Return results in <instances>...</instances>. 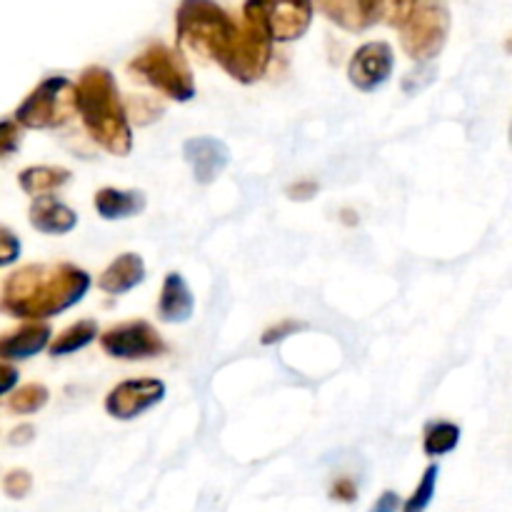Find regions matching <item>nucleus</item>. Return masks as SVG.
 <instances>
[{
	"label": "nucleus",
	"mask_w": 512,
	"mask_h": 512,
	"mask_svg": "<svg viewBox=\"0 0 512 512\" xmlns=\"http://www.w3.org/2000/svg\"><path fill=\"white\" fill-rule=\"evenodd\" d=\"M100 348L115 360H150L165 353V343L158 330L145 320L113 325L100 335Z\"/></svg>",
	"instance_id": "9"
},
{
	"label": "nucleus",
	"mask_w": 512,
	"mask_h": 512,
	"mask_svg": "<svg viewBox=\"0 0 512 512\" xmlns=\"http://www.w3.org/2000/svg\"><path fill=\"white\" fill-rule=\"evenodd\" d=\"M243 23H235L233 15L215 0H180L175 13V35L178 45L205 60H213L223 68L240 38Z\"/></svg>",
	"instance_id": "3"
},
{
	"label": "nucleus",
	"mask_w": 512,
	"mask_h": 512,
	"mask_svg": "<svg viewBox=\"0 0 512 512\" xmlns=\"http://www.w3.org/2000/svg\"><path fill=\"white\" fill-rule=\"evenodd\" d=\"M505 50H508V53H512V38H508V43H505Z\"/></svg>",
	"instance_id": "36"
},
{
	"label": "nucleus",
	"mask_w": 512,
	"mask_h": 512,
	"mask_svg": "<svg viewBox=\"0 0 512 512\" xmlns=\"http://www.w3.org/2000/svg\"><path fill=\"white\" fill-rule=\"evenodd\" d=\"M23 125L18 123V120L10 115V118L3 120V133H0V153H3V158H13L15 153L20 150V145H23Z\"/></svg>",
	"instance_id": "26"
},
{
	"label": "nucleus",
	"mask_w": 512,
	"mask_h": 512,
	"mask_svg": "<svg viewBox=\"0 0 512 512\" xmlns=\"http://www.w3.org/2000/svg\"><path fill=\"white\" fill-rule=\"evenodd\" d=\"M305 325L300 323V320H280V323H275V325H270L268 330H265L263 333V338H260V343L263 345H278L280 340H285V338H290V335L293 333H300V330H303Z\"/></svg>",
	"instance_id": "28"
},
{
	"label": "nucleus",
	"mask_w": 512,
	"mask_h": 512,
	"mask_svg": "<svg viewBox=\"0 0 512 512\" xmlns=\"http://www.w3.org/2000/svg\"><path fill=\"white\" fill-rule=\"evenodd\" d=\"M50 390L43 383H28L8 395V410L13 415H35L48 405Z\"/></svg>",
	"instance_id": "23"
},
{
	"label": "nucleus",
	"mask_w": 512,
	"mask_h": 512,
	"mask_svg": "<svg viewBox=\"0 0 512 512\" xmlns=\"http://www.w3.org/2000/svg\"><path fill=\"white\" fill-rule=\"evenodd\" d=\"M95 338H98V323L90 318L78 320V323H73L70 328H65L58 338H53L48 353L53 355V358H65V355H73L78 353V350L88 348Z\"/></svg>",
	"instance_id": "20"
},
{
	"label": "nucleus",
	"mask_w": 512,
	"mask_h": 512,
	"mask_svg": "<svg viewBox=\"0 0 512 512\" xmlns=\"http://www.w3.org/2000/svg\"><path fill=\"white\" fill-rule=\"evenodd\" d=\"M438 478H440L438 465H428V468H425V473H423V478H420L418 488H415L413 495L405 500L400 512H425V510H428L430 503H433V498H435Z\"/></svg>",
	"instance_id": "24"
},
{
	"label": "nucleus",
	"mask_w": 512,
	"mask_h": 512,
	"mask_svg": "<svg viewBox=\"0 0 512 512\" xmlns=\"http://www.w3.org/2000/svg\"><path fill=\"white\" fill-rule=\"evenodd\" d=\"M420 0H360L365 23L370 25H390V28L403 30L413 20Z\"/></svg>",
	"instance_id": "18"
},
{
	"label": "nucleus",
	"mask_w": 512,
	"mask_h": 512,
	"mask_svg": "<svg viewBox=\"0 0 512 512\" xmlns=\"http://www.w3.org/2000/svg\"><path fill=\"white\" fill-rule=\"evenodd\" d=\"M313 3L330 23L340 25L350 33H360V30L368 28L363 10H360V0H313Z\"/></svg>",
	"instance_id": "21"
},
{
	"label": "nucleus",
	"mask_w": 512,
	"mask_h": 512,
	"mask_svg": "<svg viewBox=\"0 0 512 512\" xmlns=\"http://www.w3.org/2000/svg\"><path fill=\"white\" fill-rule=\"evenodd\" d=\"M313 0H245L243 20L263 30L273 43H293L310 30Z\"/></svg>",
	"instance_id": "6"
},
{
	"label": "nucleus",
	"mask_w": 512,
	"mask_h": 512,
	"mask_svg": "<svg viewBox=\"0 0 512 512\" xmlns=\"http://www.w3.org/2000/svg\"><path fill=\"white\" fill-rule=\"evenodd\" d=\"M0 375H3V380H0V393L13 395V388L18 385L20 373L10 363H3V368H0Z\"/></svg>",
	"instance_id": "35"
},
{
	"label": "nucleus",
	"mask_w": 512,
	"mask_h": 512,
	"mask_svg": "<svg viewBox=\"0 0 512 512\" xmlns=\"http://www.w3.org/2000/svg\"><path fill=\"white\" fill-rule=\"evenodd\" d=\"M320 185L318 180H310V178H303L298 180V183H293L288 188V198L290 200H313L315 195H318Z\"/></svg>",
	"instance_id": "32"
},
{
	"label": "nucleus",
	"mask_w": 512,
	"mask_h": 512,
	"mask_svg": "<svg viewBox=\"0 0 512 512\" xmlns=\"http://www.w3.org/2000/svg\"><path fill=\"white\" fill-rule=\"evenodd\" d=\"M95 213L103 220H125L135 218L145 210L148 200L140 190H118V188H103L95 193L93 198Z\"/></svg>",
	"instance_id": "17"
},
{
	"label": "nucleus",
	"mask_w": 512,
	"mask_h": 512,
	"mask_svg": "<svg viewBox=\"0 0 512 512\" xmlns=\"http://www.w3.org/2000/svg\"><path fill=\"white\" fill-rule=\"evenodd\" d=\"M165 400V383L158 378H133L115 385L105 398V413L115 420H135Z\"/></svg>",
	"instance_id": "10"
},
{
	"label": "nucleus",
	"mask_w": 512,
	"mask_h": 512,
	"mask_svg": "<svg viewBox=\"0 0 512 512\" xmlns=\"http://www.w3.org/2000/svg\"><path fill=\"white\" fill-rule=\"evenodd\" d=\"M70 178H73V173L68 168H60V165H33L18 175V185L23 188V193L43 198V195H53L55 190L68 185Z\"/></svg>",
	"instance_id": "19"
},
{
	"label": "nucleus",
	"mask_w": 512,
	"mask_h": 512,
	"mask_svg": "<svg viewBox=\"0 0 512 512\" xmlns=\"http://www.w3.org/2000/svg\"><path fill=\"white\" fill-rule=\"evenodd\" d=\"M3 490L10 500L28 498L30 490H33V475L23 468L10 470V473H5L3 478Z\"/></svg>",
	"instance_id": "25"
},
{
	"label": "nucleus",
	"mask_w": 512,
	"mask_h": 512,
	"mask_svg": "<svg viewBox=\"0 0 512 512\" xmlns=\"http://www.w3.org/2000/svg\"><path fill=\"white\" fill-rule=\"evenodd\" d=\"M510 148H512V125H510Z\"/></svg>",
	"instance_id": "37"
},
{
	"label": "nucleus",
	"mask_w": 512,
	"mask_h": 512,
	"mask_svg": "<svg viewBox=\"0 0 512 512\" xmlns=\"http://www.w3.org/2000/svg\"><path fill=\"white\" fill-rule=\"evenodd\" d=\"M78 113L90 138L110 155L125 158L133 150L130 113L123 105L113 73L103 65H90L78 80Z\"/></svg>",
	"instance_id": "2"
},
{
	"label": "nucleus",
	"mask_w": 512,
	"mask_h": 512,
	"mask_svg": "<svg viewBox=\"0 0 512 512\" xmlns=\"http://www.w3.org/2000/svg\"><path fill=\"white\" fill-rule=\"evenodd\" d=\"M20 238L10 228H0V268H8L20 258Z\"/></svg>",
	"instance_id": "27"
},
{
	"label": "nucleus",
	"mask_w": 512,
	"mask_h": 512,
	"mask_svg": "<svg viewBox=\"0 0 512 512\" xmlns=\"http://www.w3.org/2000/svg\"><path fill=\"white\" fill-rule=\"evenodd\" d=\"M398 510H400L398 493H393V490H385V493L375 500L373 508H370L368 512H398Z\"/></svg>",
	"instance_id": "34"
},
{
	"label": "nucleus",
	"mask_w": 512,
	"mask_h": 512,
	"mask_svg": "<svg viewBox=\"0 0 512 512\" xmlns=\"http://www.w3.org/2000/svg\"><path fill=\"white\" fill-rule=\"evenodd\" d=\"M270 60H273V40L263 30H258L248 20H243L238 43H235L230 58L223 63L225 73L243 85L258 83L268 73Z\"/></svg>",
	"instance_id": "8"
},
{
	"label": "nucleus",
	"mask_w": 512,
	"mask_h": 512,
	"mask_svg": "<svg viewBox=\"0 0 512 512\" xmlns=\"http://www.w3.org/2000/svg\"><path fill=\"white\" fill-rule=\"evenodd\" d=\"M130 73L138 75L150 88L160 90L175 103H188L195 98V78L188 60L180 50L165 43H150L143 53L130 60Z\"/></svg>",
	"instance_id": "4"
},
{
	"label": "nucleus",
	"mask_w": 512,
	"mask_h": 512,
	"mask_svg": "<svg viewBox=\"0 0 512 512\" xmlns=\"http://www.w3.org/2000/svg\"><path fill=\"white\" fill-rule=\"evenodd\" d=\"M33 438H35V428H33V425H30V423H23V425H18V428L10 430L8 445H13V448H18V445L33 443Z\"/></svg>",
	"instance_id": "33"
},
{
	"label": "nucleus",
	"mask_w": 512,
	"mask_h": 512,
	"mask_svg": "<svg viewBox=\"0 0 512 512\" xmlns=\"http://www.w3.org/2000/svg\"><path fill=\"white\" fill-rule=\"evenodd\" d=\"M90 283V275L73 263H33L5 278L0 305L10 318L40 323L78 305Z\"/></svg>",
	"instance_id": "1"
},
{
	"label": "nucleus",
	"mask_w": 512,
	"mask_h": 512,
	"mask_svg": "<svg viewBox=\"0 0 512 512\" xmlns=\"http://www.w3.org/2000/svg\"><path fill=\"white\" fill-rule=\"evenodd\" d=\"M28 218L30 225L43 235L73 233L75 225H78V213L65 203H60L58 198H53V195L35 198L33 205H30Z\"/></svg>",
	"instance_id": "15"
},
{
	"label": "nucleus",
	"mask_w": 512,
	"mask_h": 512,
	"mask_svg": "<svg viewBox=\"0 0 512 512\" xmlns=\"http://www.w3.org/2000/svg\"><path fill=\"white\" fill-rule=\"evenodd\" d=\"M195 313V298L188 280L180 273H168L163 280V290L158 298V315L163 323L178 325L188 323Z\"/></svg>",
	"instance_id": "13"
},
{
	"label": "nucleus",
	"mask_w": 512,
	"mask_h": 512,
	"mask_svg": "<svg viewBox=\"0 0 512 512\" xmlns=\"http://www.w3.org/2000/svg\"><path fill=\"white\" fill-rule=\"evenodd\" d=\"M73 113H78V83H70L65 75H50L30 90L13 118L28 130H53L68 123Z\"/></svg>",
	"instance_id": "5"
},
{
	"label": "nucleus",
	"mask_w": 512,
	"mask_h": 512,
	"mask_svg": "<svg viewBox=\"0 0 512 512\" xmlns=\"http://www.w3.org/2000/svg\"><path fill=\"white\" fill-rule=\"evenodd\" d=\"M450 35V10L445 0H420L413 20L400 30V43L415 63H428L443 53Z\"/></svg>",
	"instance_id": "7"
},
{
	"label": "nucleus",
	"mask_w": 512,
	"mask_h": 512,
	"mask_svg": "<svg viewBox=\"0 0 512 512\" xmlns=\"http://www.w3.org/2000/svg\"><path fill=\"white\" fill-rule=\"evenodd\" d=\"M160 115H163V108H158L155 103H150L148 98H140L135 100L133 108H130V118L138 120L140 125H148L153 123V120H158Z\"/></svg>",
	"instance_id": "30"
},
{
	"label": "nucleus",
	"mask_w": 512,
	"mask_h": 512,
	"mask_svg": "<svg viewBox=\"0 0 512 512\" xmlns=\"http://www.w3.org/2000/svg\"><path fill=\"white\" fill-rule=\"evenodd\" d=\"M183 158L198 185H213L230 165V148L218 138L200 135L183 143Z\"/></svg>",
	"instance_id": "12"
},
{
	"label": "nucleus",
	"mask_w": 512,
	"mask_h": 512,
	"mask_svg": "<svg viewBox=\"0 0 512 512\" xmlns=\"http://www.w3.org/2000/svg\"><path fill=\"white\" fill-rule=\"evenodd\" d=\"M460 445V428L448 420H438L425 428L423 435V450L428 458H443V455L453 453Z\"/></svg>",
	"instance_id": "22"
},
{
	"label": "nucleus",
	"mask_w": 512,
	"mask_h": 512,
	"mask_svg": "<svg viewBox=\"0 0 512 512\" xmlns=\"http://www.w3.org/2000/svg\"><path fill=\"white\" fill-rule=\"evenodd\" d=\"M50 325L48 323H25L20 325L18 330L5 335L0 340V358L3 363H10V360H28L33 355L43 353L45 348H50Z\"/></svg>",
	"instance_id": "14"
},
{
	"label": "nucleus",
	"mask_w": 512,
	"mask_h": 512,
	"mask_svg": "<svg viewBox=\"0 0 512 512\" xmlns=\"http://www.w3.org/2000/svg\"><path fill=\"white\" fill-rule=\"evenodd\" d=\"M435 80V68L433 65H420L418 70H413V73L405 75L403 80V90L408 93L410 88H413V83H418V90H423L425 85H430Z\"/></svg>",
	"instance_id": "31"
},
{
	"label": "nucleus",
	"mask_w": 512,
	"mask_h": 512,
	"mask_svg": "<svg viewBox=\"0 0 512 512\" xmlns=\"http://www.w3.org/2000/svg\"><path fill=\"white\" fill-rule=\"evenodd\" d=\"M145 280V260L138 253H123L100 273L98 288L108 295H123Z\"/></svg>",
	"instance_id": "16"
},
{
	"label": "nucleus",
	"mask_w": 512,
	"mask_h": 512,
	"mask_svg": "<svg viewBox=\"0 0 512 512\" xmlns=\"http://www.w3.org/2000/svg\"><path fill=\"white\" fill-rule=\"evenodd\" d=\"M330 498L335 503H355L358 500V483L353 478H338L333 485H330Z\"/></svg>",
	"instance_id": "29"
},
{
	"label": "nucleus",
	"mask_w": 512,
	"mask_h": 512,
	"mask_svg": "<svg viewBox=\"0 0 512 512\" xmlns=\"http://www.w3.org/2000/svg\"><path fill=\"white\" fill-rule=\"evenodd\" d=\"M395 70V53L385 40H373V43L360 45L353 53L348 65V78L363 93L383 88Z\"/></svg>",
	"instance_id": "11"
}]
</instances>
